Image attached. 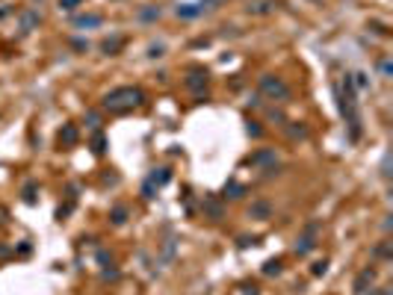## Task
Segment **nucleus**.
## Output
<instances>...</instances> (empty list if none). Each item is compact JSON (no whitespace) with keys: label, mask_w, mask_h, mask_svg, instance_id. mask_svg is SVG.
I'll list each match as a JSON object with an SVG mask.
<instances>
[{"label":"nucleus","mask_w":393,"mask_h":295,"mask_svg":"<svg viewBox=\"0 0 393 295\" xmlns=\"http://www.w3.org/2000/svg\"><path fill=\"white\" fill-rule=\"evenodd\" d=\"M275 160H278V157H275L272 148H260L257 154L248 157V165H266L263 171H266V174H272V171H275Z\"/></svg>","instance_id":"nucleus-5"},{"label":"nucleus","mask_w":393,"mask_h":295,"mask_svg":"<svg viewBox=\"0 0 393 295\" xmlns=\"http://www.w3.org/2000/svg\"><path fill=\"white\" fill-rule=\"evenodd\" d=\"M204 3H181L174 12H177V18H187V21H192V18H198V15H204Z\"/></svg>","instance_id":"nucleus-8"},{"label":"nucleus","mask_w":393,"mask_h":295,"mask_svg":"<svg viewBox=\"0 0 393 295\" xmlns=\"http://www.w3.org/2000/svg\"><path fill=\"white\" fill-rule=\"evenodd\" d=\"M204 210H207V213H210L213 218H216V221H219V218L225 215V210H222V204H219V198H207V201H204Z\"/></svg>","instance_id":"nucleus-16"},{"label":"nucleus","mask_w":393,"mask_h":295,"mask_svg":"<svg viewBox=\"0 0 393 295\" xmlns=\"http://www.w3.org/2000/svg\"><path fill=\"white\" fill-rule=\"evenodd\" d=\"M148 180H151V183H154V186L160 189V186H166V183L171 180V168H166V165H163V168H154Z\"/></svg>","instance_id":"nucleus-13"},{"label":"nucleus","mask_w":393,"mask_h":295,"mask_svg":"<svg viewBox=\"0 0 393 295\" xmlns=\"http://www.w3.org/2000/svg\"><path fill=\"white\" fill-rule=\"evenodd\" d=\"M381 177L390 180V154H384V160H381Z\"/></svg>","instance_id":"nucleus-30"},{"label":"nucleus","mask_w":393,"mask_h":295,"mask_svg":"<svg viewBox=\"0 0 393 295\" xmlns=\"http://www.w3.org/2000/svg\"><path fill=\"white\" fill-rule=\"evenodd\" d=\"M121 48H124V39H121V35H116V39H106V42L101 45V50H103L106 56H116Z\"/></svg>","instance_id":"nucleus-15"},{"label":"nucleus","mask_w":393,"mask_h":295,"mask_svg":"<svg viewBox=\"0 0 393 295\" xmlns=\"http://www.w3.org/2000/svg\"><path fill=\"white\" fill-rule=\"evenodd\" d=\"M154 195H157V186H154L151 180H145V186H142V198H145V201H151Z\"/></svg>","instance_id":"nucleus-27"},{"label":"nucleus","mask_w":393,"mask_h":295,"mask_svg":"<svg viewBox=\"0 0 393 295\" xmlns=\"http://www.w3.org/2000/svg\"><path fill=\"white\" fill-rule=\"evenodd\" d=\"M39 21H42V15H39V12H33V9H27V12L21 15V35L33 33V27H39Z\"/></svg>","instance_id":"nucleus-12"},{"label":"nucleus","mask_w":393,"mask_h":295,"mask_svg":"<svg viewBox=\"0 0 393 295\" xmlns=\"http://www.w3.org/2000/svg\"><path fill=\"white\" fill-rule=\"evenodd\" d=\"M103 151H106V136H103L101 130H95V136H92V154H98V157H101Z\"/></svg>","instance_id":"nucleus-17"},{"label":"nucleus","mask_w":393,"mask_h":295,"mask_svg":"<svg viewBox=\"0 0 393 295\" xmlns=\"http://www.w3.org/2000/svg\"><path fill=\"white\" fill-rule=\"evenodd\" d=\"M248 215L257 218V221H266V218L272 215V204H269V201H255L252 207H248Z\"/></svg>","instance_id":"nucleus-9"},{"label":"nucleus","mask_w":393,"mask_h":295,"mask_svg":"<svg viewBox=\"0 0 393 295\" xmlns=\"http://www.w3.org/2000/svg\"><path fill=\"white\" fill-rule=\"evenodd\" d=\"M266 12H272V0H260V3L248 6V15H266Z\"/></svg>","instance_id":"nucleus-21"},{"label":"nucleus","mask_w":393,"mask_h":295,"mask_svg":"<svg viewBox=\"0 0 393 295\" xmlns=\"http://www.w3.org/2000/svg\"><path fill=\"white\" fill-rule=\"evenodd\" d=\"M242 195H245V186H242V183L231 180L228 186H225V198H242Z\"/></svg>","instance_id":"nucleus-19"},{"label":"nucleus","mask_w":393,"mask_h":295,"mask_svg":"<svg viewBox=\"0 0 393 295\" xmlns=\"http://www.w3.org/2000/svg\"><path fill=\"white\" fill-rule=\"evenodd\" d=\"M80 3H83V0H59V9H65V12H74Z\"/></svg>","instance_id":"nucleus-28"},{"label":"nucleus","mask_w":393,"mask_h":295,"mask_svg":"<svg viewBox=\"0 0 393 295\" xmlns=\"http://www.w3.org/2000/svg\"><path fill=\"white\" fill-rule=\"evenodd\" d=\"M245 130H248V136H255V139H260V136H263V127H260L257 121H248V127H245Z\"/></svg>","instance_id":"nucleus-29"},{"label":"nucleus","mask_w":393,"mask_h":295,"mask_svg":"<svg viewBox=\"0 0 393 295\" xmlns=\"http://www.w3.org/2000/svg\"><path fill=\"white\" fill-rule=\"evenodd\" d=\"M361 295H378V289H367V292H361Z\"/></svg>","instance_id":"nucleus-34"},{"label":"nucleus","mask_w":393,"mask_h":295,"mask_svg":"<svg viewBox=\"0 0 393 295\" xmlns=\"http://www.w3.org/2000/svg\"><path fill=\"white\" fill-rule=\"evenodd\" d=\"M101 278H103V280H110V278H113V280H116V278H119V269H103V275H101Z\"/></svg>","instance_id":"nucleus-32"},{"label":"nucleus","mask_w":393,"mask_h":295,"mask_svg":"<svg viewBox=\"0 0 393 295\" xmlns=\"http://www.w3.org/2000/svg\"><path fill=\"white\" fill-rule=\"evenodd\" d=\"M145 103V92H142L139 86H119L113 92H106L101 106L106 109L110 115H124V113H133L136 106Z\"/></svg>","instance_id":"nucleus-2"},{"label":"nucleus","mask_w":393,"mask_h":295,"mask_svg":"<svg viewBox=\"0 0 393 295\" xmlns=\"http://www.w3.org/2000/svg\"><path fill=\"white\" fill-rule=\"evenodd\" d=\"M257 89H260V95H266L269 100H281V103L290 100V86L284 83L281 77H275V74H263V77L257 80Z\"/></svg>","instance_id":"nucleus-3"},{"label":"nucleus","mask_w":393,"mask_h":295,"mask_svg":"<svg viewBox=\"0 0 393 295\" xmlns=\"http://www.w3.org/2000/svg\"><path fill=\"white\" fill-rule=\"evenodd\" d=\"M163 53H166V48H163V45H151V53H148V56L154 59V56H163Z\"/></svg>","instance_id":"nucleus-31"},{"label":"nucleus","mask_w":393,"mask_h":295,"mask_svg":"<svg viewBox=\"0 0 393 295\" xmlns=\"http://www.w3.org/2000/svg\"><path fill=\"white\" fill-rule=\"evenodd\" d=\"M127 215H130V210H127L124 204H116V207L110 210V221H113L116 228H121V225H124V221H127Z\"/></svg>","instance_id":"nucleus-14"},{"label":"nucleus","mask_w":393,"mask_h":295,"mask_svg":"<svg viewBox=\"0 0 393 295\" xmlns=\"http://www.w3.org/2000/svg\"><path fill=\"white\" fill-rule=\"evenodd\" d=\"M284 272V260H266L263 263V275L272 278V275H281Z\"/></svg>","instance_id":"nucleus-18"},{"label":"nucleus","mask_w":393,"mask_h":295,"mask_svg":"<svg viewBox=\"0 0 393 295\" xmlns=\"http://www.w3.org/2000/svg\"><path fill=\"white\" fill-rule=\"evenodd\" d=\"M71 24H74L77 30H92V27H101L103 24V15H77Z\"/></svg>","instance_id":"nucleus-10"},{"label":"nucleus","mask_w":393,"mask_h":295,"mask_svg":"<svg viewBox=\"0 0 393 295\" xmlns=\"http://www.w3.org/2000/svg\"><path fill=\"white\" fill-rule=\"evenodd\" d=\"M21 198H24L27 204H35V183H27L24 192H21Z\"/></svg>","instance_id":"nucleus-24"},{"label":"nucleus","mask_w":393,"mask_h":295,"mask_svg":"<svg viewBox=\"0 0 393 295\" xmlns=\"http://www.w3.org/2000/svg\"><path fill=\"white\" fill-rule=\"evenodd\" d=\"M248 245H257V236H252V239L242 236V239H239V248H248Z\"/></svg>","instance_id":"nucleus-33"},{"label":"nucleus","mask_w":393,"mask_h":295,"mask_svg":"<svg viewBox=\"0 0 393 295\" xmlns=\"http://www.w3.org/2000/svg\"><path fill=\"white\" fill-rule=\"evenodd\" d=\"M378 71H381V77H384V80H390L393 68H390V59H387V56H384V59H378Z\"/></svg>","instance_id":"nucleus-25"},{"label":"nucleus","mask_w":393,"mask_h":295,"mask_svg":"<svg viewBox=\"0 0 393 295\" xmlns=\"http://www.w3.org/2000/svg\"><path fill=\"white\" fill-rule=\"evenodd\" d=\"M376 266H364L358 275H355V280H352V295H361V292H367V289H373V283H376Z\"/></svg>","instance_id":"nucleus-4"},{"label":"nucleus","mask_w":393,"mask_h":295,"mask_svg":"<svg viewBox=\"0 0 393 295\" xmlns=\"http://www.w3.org/2000/svg\"><path fill=\"white\" fill-rule=\"evenodd\" d=\"M373 254H376V257H384V260H390V242L384 239L381 245H376V251H373Z\"/></svg>","instance_id":"nucleus-26"},{"label":"nucleus","mask_w":393,"mask_h":295,"mask_svg":"<svg viewBox=\"0 0 393 295\" xmlns=\"http://www.w3.org/2000/svg\"><path fill=\"white\" fill-rule=\"evenodd\" d=\"M287 133H290V139H305L308 136V127H302V124L296 127L293 121H287Z\"/></svg>","instance_id":"nucleus-22"},{"label":"nucleus","mask_w":393,"mask_h":295,"mask_svg":"<svg viewBox=\"0 0 393 295\" xmlns=\"http://www.w3.org/2000/svg\"><path fill=\"white\" fill-rule=\"evenodd\" d=\"M334 95H337V103H340V115L349 127V139L358 142L361 139V113H358V100H355L352 74H346L340 83H334Z\"/></svg>","instance_id":"nucleus-1"},{"label":"nucleus","mask_w":393,"mask_h":295,"mask_svg":"<svg viewBox=\"0 0 393 295\" xmlns=\"http://www.w3.org/2000/svg\"><path fill=\"white\" fill-rule=\"evenodd\" d=\"M207 77H210V74H207V68H189V74H187V89L189 92H201L204 86H207Z\"/></svg>","instance_id":"nucleus-6"},{"label":"nucleus","mask_w":393,"mask_h":295,"mask_svg":"<svg viewBox=\"0 0 393 295\" xmlns=\"http://www.w3.org/2000/svg\"><path fill=\"white\" fill-rule=\"evenodd\" d=\"M163 15L160 6H145V9H139V21H157Z\"/></svg>","instance_id":"nucleus-20"},{"label":"nucleus","mask_w":393,"mask_h":295,"mask_svg":"<svg viewBox=\"0 0 393 295\" xmlns=\"http://www.w3.org/2000/svg\"><path fill=\"white\" fill-rule=\"evenodd\" d=\"M316 248V236H310V233H305V236H299L296 239V245H293V251L299 254V257H305V254H310Z\"/></svg>","instance_id":"nucleus-11"},{"label":"nucleus","mask_w":393,"mask_h":295,"mask_svg":"<svg viewBox=\"0 0 393 295\" xmlns=\"http://www.w3.org/2000/svg\"><path fill=\"white\" fill-rule=\"evenodd\" d=\"M77 142H80L77 124H62V130H59V145H62V148H74Z\"/></svg>","instance_id":"nucleus-7"},{"label":"nucleus","mask_w":393,"mask_h":295,"mask_svg":"<svg viewBox=\"0 0 393 295\" xmlns=\"http://www.w3.org/2000/svg\"><path fill=\"white\" fill-rule=\"evenodd\" d=\"M328 272V260H316L313 266H310V275L313 278H319V275H325Z\"/></svg>","instance_id":"nucleus-23"}]
</instances>
